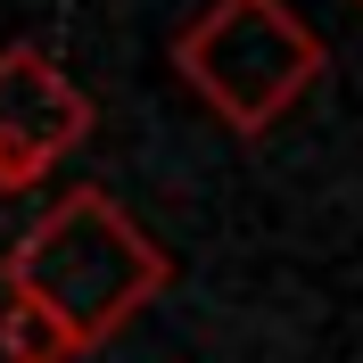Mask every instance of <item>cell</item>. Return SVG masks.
I'll list each match as a JSON object with an SVG mask.
<instances>
[{"instance_id": "1", "label": "cell", "mask_w": 363, "mask_h": 363, "mask_svg": "<svg viewBox=\"0 0 363 363\" xmlns=\"http://www.w3.org/2000/svg\"><path fill=\"white\" fill-rule=\"evenodd\" d=\"M0 289L42 297L50 314L83 339V355H99L133 314H149V306L174 289V256H165V240L149 223H133L99 182H74V190H58V199L33 215V231H25L17 248H9Z\"/></svg>"}, {"instance_id": "2", "label": "cell", "mask_w": 363, "mask_h": 363, "mask_svg": "<svg viewBox=\"0 0 363 363\" xmlns=\"http://www.w3.org/2000/svg\"><path fill=\"white\" fill-rule=\"evenodd\" d=\"M174 74L206 99V116L223 133L264 140L330 74V42L289 0H206L174 33Z\"/></svg>"}, {"instance_id": "3", "label": "cell", "mask_w": 363, "mask_h": 363, "mask_svg": "<svg viewBox=\"0 0 363 363\" xmlns=\"http://www.w3.org/2000/svg\"><path fill=\"white\" fill-rule=\"evenodd\" d=\"M91 124H99L91 91L74 83L42 42H9L0 50V199L42 190V182L91 140Z\"/></svg>"}, {"instance_id": "4", "label": "cell", "mask_w": 363, "mask_h": 363, "mask_svg": "<svg viewBox=\"0 0 363 363\" xmlns=\"http://www.w3.org/2000/svg\"><path fill=\"white\" fill-rule=\"evenodd\" d=\"M0 355H9V363H74V355H83V339L50 314L42 297L0 289Z\"/></svg>"}, {"instance_id": "5", "label": "cell", "mask_w": 363, "mask_h": 363, "mask_svg": "<svg viewBox=\"0 0 363 363\" xmlns=\"http://www.w3.org/2000/svg\"><path fill=\"white\" fill-rule=\"evenodd\" d=\"M355 9H363V0H355Z\"/></svg>"}]
</instances>
